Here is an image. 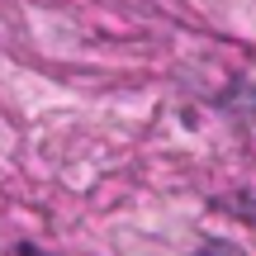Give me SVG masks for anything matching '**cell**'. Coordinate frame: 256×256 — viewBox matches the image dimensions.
<instances>
[{
    "mask_svg": "<svg viewBox=\"0 0 256 256\" xmlns=\"http://www.w3.org/2000/svg\"><path fill=\"white\" fill-rule=\"evenodd\" d=\"M194 256H247V252H238L232 242H204V247L194 252Z\"/></svg>",
    "mask_w": 256,
    "mask_h": 256,
    "instance_id": "cell-1",
    "label": "cell"
},
{
    "mask_svg": "<svg viewBox=\"0 0 256 256\" xmlns=\"http://www.w3.org/2000/svg\"><path fill=\"white\" fill-rule=\"evenodd\" d=\"M14 256H38V252H34V247H19V252H14Z\"/></svg>",
    "mask_w": 256,
    "mask_h": 256,
    "instance_id": "cell-2",
    "label": "cell"
}]
</instances>
